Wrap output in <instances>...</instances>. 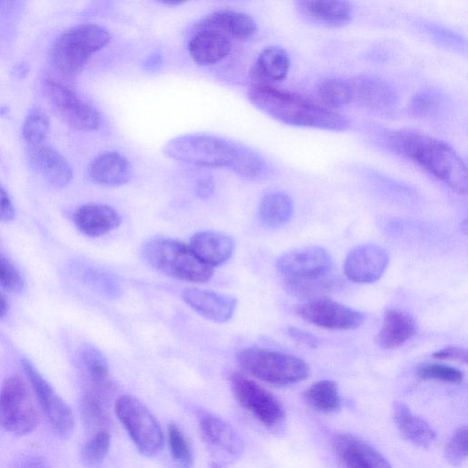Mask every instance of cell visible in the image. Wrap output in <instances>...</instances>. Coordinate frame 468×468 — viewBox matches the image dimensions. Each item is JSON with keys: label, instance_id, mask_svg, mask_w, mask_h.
<instances>
[{"label": "cell", "instance_id": "1", "mask_svg": "<svg viewBox=\"0 0 468 468\" xmlns=\"http://www.w3.org/2000/svg\"><path fill=\"white\" fill-rule=\"evenodd\" d=\"M389 147L460 194L467 191L466 165L448 144L420 132L400 130L388 135Z\"/></svg>", "mask_w": 468, "mask_h": 468}, {"label": "cell", "instance_id": "2", "mask_svg": "<svg viewBox=\"0 0 468 468\" xmlns=\"http://www.w3.org/2000/svg\"><path fill=\"white\" fill-rule=\"evenodd\" d=\"M247 95L260 111L288 125L326 131H345L349 126L344 115L270 84H253Z\"/></svg>", "mask_w": 468, "mask_h": 468}, {"label": "cell", "instance_id": "3", "mask_svg": "<svg viewBox=\"0 0 468 468\" xmlns=\"http://www.w3.org/2000/svg\"><path fill=\"white\" fill-rule=\"evenodd\" d=\"M276 267L285 287L299 294L327 291L337 282L331 255L319 246L289 250L278 258Z\"/></svg>", "mask_w": 468, "mask_h": 468}, {"label": "cell", "instance_id": "4", "mask_svg": "<svg viewBox=\"0 0 468 468\" xmlns=\"http://www.w3.org/2000/svg\"><path fill=\"white\" fill-rule=\"evenodd\" d=\"M141 252L151 267L177 280L206 282L213 276V268L201 261L189 246L172 239L152 238Z\"/></svg>", "mask_w": 468, "mask_h": 468}, {"label": "cell", "instance_id": "5", "mask_svg": "<svg viewBox=\"0 0 468 468\" xmlns=\"http://www.w3.org/2000/svg\"><path fill=\"white\" fill-rule=\"evenodd\" d=\"M110 39L108 30L97 24L85 23L71 27L54 42L52 65L64 76L75 75L94 53L108 45Z\"/></svg>", "mask_w": 468, "mask_h": 468}, {"label": "cell", "instance_id": "6", "mask_svg": "<svg viewBox=\"0 0 468 468\" xmlns=\"http://www.w3.org/2000/svg\"><path fill=\"white\" fill-rule=\"evenodd\" d=\"M240 367L264 382L287 386L308 378L310 367L302 358L279 351L248 347L238 354Z\"/></svg>", "mask_w": 468, "mask_h": 468}, {"label": "cell", "instance_id": "7", "mask_svg": "<svg viewBox=\"0 0 468 468\" xmlns=\"http://www.w3.org/2000/svg\"><path fill=\"white\" fill-rule=\"evenodd\" d=\"M239 144L207 133H186L168 141L163 148L171 159L204 167L230 169Z\"/></svg>", "mask_w": 468, "mask_h": 468}, {"label": "cell", "instance_id": "8", "mask_svg": "<svg viewBox=\"0 0 468 468\" xmlns=\"http://www.w3.org/2000/svg\"><path fill=\"white\" fill-rule=\"evenodd\" d=\"M39 423V414L28 383L20 376L6 378L0 388V427L24 436Z\"/></svg>", "mask_w": 468, "mask_h": 468}, {"label": "cell", "instance_id": "9", "mask_svg": "<svg viewBox=\"0 0 468 468\" xmlns=\"http://www.w3.org/2000/svg\"><path fill=\"white\" fill-rule=\"evenodd\" d=\"M115 414L137 450L145 456L158 454L164 446L162 428L148 410L137 398L121 396L114 405Z\"/></svg>", "mask_w": 468, "mask_h": 468}, {"label": "cell", "instance_id": "10", "mask_svg": "<svg viewBox=\"0 0 468 468\" xmlns=\"http://www.w3.org/2000/svg\"><path fill=\"white\" fill-rule=\"evenodd\" d=\"M21 365L37 404L53 431L61 438H69L75 427L70 407L28 360L23 359Z\"/></svg>", "mask_w": 468, "mask_h": 468}, {"label": "cell", "instance_id": "11", "mask_svg": "<svg viewBox=\"0 0 468 468\" xmlns=\"http://www.w3.org/2000/svg\"><path fill=\"white\" fill-rule=\"evenodd\" d=\"M229 380L237 401L263 425L275 427L283 421V407L273 394L239 372H234Z\"/></svg>", "mask_w": 468, "mask_h": 468}, {"label": "cell", "instance_id": "12", "mask_svg": "<svg viewBox=\"0 0 468 468\" xmlns=\"http://www.w3.org/2000/svg\"><path fill=\"white\" fill-rule=\"evenodd\" d=\"M43 90L51 106L69 126L81 131H93L100 127L101 117L98 111L68 86L53 79H46Z\"/></svg>", "mask_w": 468, "mask_h": 468}, {"label": "cell", "instance_id": "13", "mask_svg": "<svg viewBox=\"0 0 468 468\" xmlns=\"http://www.w3.org/2000/svg\"><path fill=\"white\" fill-rule=\"evenodd\" d=\"M298 314L307 323L331 330H350L360 326V312L327 297H318L301 305Z\"/></svg>", "mask_w": 468, "mask_h": 468}, {"label": "cell", "instance_id": "14", "mask_svg": "<svg viewBox=\"0 0 468 468\" xmlns=\"http://www.w3.org/2000/svg\"><path fill=\"white\" fill-rule=\"evenodd\" d=\"M388 253L376 244H363L353 248L346 255L344 271L346 276L357 283H371L386 271Z\"/></svg>", "mask_w": 468, "mask_h": 468}, {"label": "cell", "instance_id": "15", "mask_svg": "<svg viewBox=\"0 0 468 468\" xmlns=\"http://www.w3.org/2000/svg\"><path fill=\"white\" fill-rule=\"evenodd\" d=\"M332 448L344 468H391L382 453L352 433L337 434L333 440Z\"/></svg>", "mask_w": 468, "mask_h": 468}, {"label": "cell", "instance_id": "16", "mask_svg": "<svg viewBox=\"0 0 468 468\" xmlns=\"http://www.w3.org/2000/svg\"><path fill=\"white\" fill-rule=\"evenodd\" d=\"M182 297L197 314L217 323L230 320L238 304L233 296L198 288L185 289Z\"/></svg>", "mask_w": 468, "mask_h": 468}, {"label": "cell", "instance_id": "17", "mask_svg": "<svg viewBox=\"0 0 468 468\" xmlns=\"http://www.w3.org/2000/svg\"><path fill=\"white\" fill-rule=\"evenodd\" d=\"M353 100L377 110L393 107L398 101L396 89L386 80L370 74H360L350 80Z\"/></svg>", "mask_w": 468, "mask_h": 468}, {"label": "cell", "instance_id": "18", "mask_svg": "<svg viewBox=\"0 0 468 468\" xmlns=\"http://www.w3.org/2000/svg\"><path fill=\"white\" fill-rule=\"evenodd\" d=\"M29 162L35 172L54 186H67L73 176L71 166L66 158L45 144L30 147Z\"/></svg>", "mask_w": 468, "mask_h": 468}, {"label": "cell", "instance_id": "19", "mask_svg": "<svg viewBox=\"0 0 468 468\" xmlns=\"http://www.w3.org/2000/svg\"><path fill=\"white\" fill-rule=\"evenodd\" d=\"M190 249L207 266L214 268L227 262L234 253V239L222 232L206 230L194 234Z\"/></svg>", "mask_w": 468, "mask_h": 468}, {"label": "cell", "instance_id": "20", "mask_svg": "<svg viewBox=\"0 0 468 468\" xmlns=\"http://www.w3.org/2000/svg\"><path fill=\"white\" fill-rule=\"evenodd\" d=\"M89 177L105 186H120L128 183L133 176L129 160L122 154L110 151L97 155L88 166Z\"/></svg>", "mask_w": 468, "mask_h": 468}, {"label": "cell", "instance_id": "21", "mask_svg": "<svg viewBox=\"0 0 468 468\" xmlns=\"http://www.w3.org/2000/svg\"><path fill=\"white\" fill-rule=\"evenodd\" d=\"M73 219L77 229L89 237L103 236L121 224V217L113 207L99 203H88L79 207Z\"/></svg>", "mask_w": 468, "mask_h": 468}, {"label": "cell", "instance_id": "22", "mask_svg": "<svg viewBox=\"0 0 468 468\" xmlns=\"http://www.w3.org/2000/svg\"><path fill=\"white\" fill-rule=\"evenodd\" d=\"M197 419L202 437L208 445L232 456L241 452V439L229 422L206 410L200 411Z\"/></svg>", "mask_w": 468, "mask_h": 468}, {"label": "cell", "instance_id": "23", "mask_svg": "<svg viewBox=\"0 0 468 468\" xmlns=\"http://www.w3.org/2000/svg\"><path fill=\"white\" fill-rule=\"evenodd\" d=\"M231 39L210 29L198 27L191 37L188 51L192 59L198 65H213L231 51Z\"/></svg>", "mask_w": 468, "mask_h": 468}, {"label": "cell", "instance_id": "24", "mask_svg": "<svg viewBox=\"0 0 468 468\" xmlns=\"http://www.w3.org/2000/svg\"><path fill=\"white\" fill-rule=\"evenodd\" d=\"M391 415L399 434L409 442L420 448H429L433 444L436 438L433 429L425 420L415 415L405 403L394 402Z\"/></svg>", "mask_w": 468, "mask_h": 468}, {"label": "cell", "instance_id": "25", "mask_svg": "<svg viewBox=\"0 0 468 468\" xmlns=\"http://www.w3.org/2000/svg\"><path fill=\"white\" fill-rule=\"evenodd\" d=\"M296 8L308 20L324 27H338L352 18L353 7L347 1L302 0Z\"/></svg>", "mask_w": 468, "mask_h": 468}, {"label": "cell", "instance_id": "26", "mask_svg": "<svg viewBox=\"0 0 468 468\" xmlns=\"http://www.w3.org/2000/svg\"><path fill=\"white\" fill-rule=\"evenodd\" d=\"M199 27L217 31L229 39H248L257 31L254 19L246 13L220 10L207 16Z\"/></svg>", "mask_w": 468, "mask_h": 468}, {"label": "cell", "instance_id": "27", "mask_svg": "<svg viewBox=\"0 0 468 468\" xmlns=\"http://www.w3.org/2000/svg\"><path fill=\"white\" fill-rule=\"evenodd\" d=\"M415 331V323L410 314L400 310L388 309L384 314L378 343L386 349L397 348L410 340Z\"/></svg>", "mask_w": 468, "mask_h": 468}, {"label": "cell", "instance_id": "28", "mask_svg": "<svg viewBox=\"0 0 468 468\" xmlns=\"http://www.w3.org/2000/svg\"><path fill=\"white\" fill-rule=\"evenodd\" d=\"M290 57L279 46H269L258 56L253 67V75L261 84L284 80L290 69Z\"/></svg>", "mask_w": 468, "mask_h": 468}, {"label": "cell", "instance_id": "29", "mask_svg": "<svg viewBox=\"0 0 468 468\" xmlns=\"http://www.w3.org/2000/svg\"><path fill=\"white\" fill-rule=\"evenodd\" d=\"M293 205L289 196L282 192L266 194L259 206V218L267 227L278 228L292 217Z\"/></svg>", "mask_w": 468, "mask_h": 468}, {"label": "cell", "instance_id": "30", "mask_svg": "<svg viewBox=\"0 0 468 468\" xmlns=\"http://www.w3.org/2000/svg\"><path fill=\"white\" fill-rule=\"evenodd\" d=\"M303 399L310 408L322 413H334L341 408L338 386L329 379L312 384L304 391Z\"/></svg>", "mask_w": 468, "mask_h": 468}, {"label": "cell", "instance_id": "31", "mask_svg": "<svg viewBox=\"0 0 468 468\" xmlns=\"http://www.w3.org/2000/svg\"><path fill=\"white\" fill-rule=\"evenodd\" d=\"M230 169L244 178L257 179L267 172V164L257 152L247 146L239 145Z\"/></svg>", "mask_w": 468, "mask_h": 468}, {"label": "cell", "instance_id": "32", "mask_svg": "<svg viewBox=\"0 0 468 468\" xmlns=\"http://www.w3.org/2000/svg\"><path fill=\"white\" fill-rule=\"evenodd\" d=\"M317 96L326 108L341 107L353 100L350 82L337 78L322 81L317 88Z\"/></svg>", "mask_w": 468, "mask_h": 468}, {"label": "cell", "instance_id": "33", "mask_svg": "<svg viewBox=\"0 0 468 468\" xmlns=\"http://www.w3.org/2000/svg\"><path fill=\"white\" fill-rule=\"evenodd\" d=\"M49 131V118L40 108L30 109L22 125L24 140L30 147L44 144Z\"/></svg>", "mask_w": 468, "mask_h": 468}, {"label": "cell", "instance_id": "34", "mask_svg": "<svg viewBox=\"0 0 468 468\" xmlns=\"http://www.w3.org/2000/svg\"><path fill=\"white\" fill-rule=\"evenodd\" d=\"M80 364L87 382L109 380V367L104 356L95 347L86 346L80 352Z\"/></svg>", "mask_w": 468, "mask_h": 468}, {"label": "cell", "instance_id": "35", "mask_svg": "<svg viewBox=\"0 0 468 468\" xmlns=\"http://www.w3.org/2000/svg\"><path fill=\"white\" fill-rule=\"evenodd\" d=\"M111 445V435L106 430L97 431L82 446L80 456L90 466L101 463Z\"/></svg>", "mask_w": 468, "mask_h": 468}, {"label": "cell", "instance_id": "36", "mask_svg": "<svg viewBox=\"0 0 468 468\" xmlns=\"http://www.w3.org/2000/svg\"><path fill=\"white\" fill-rule=\"evenodd\" d=\"M167 440L171 455L180 464L189 467L193 463V453L181 429L175 422L167 425Z\"/></svg>", "mask_w": 468, "mask_h": 468}, {"label": "cell", "instance_id": "37", "mask_svg": "<svg viewBox=\"0 0 468 468\" xmlns=\"http://www.w3.org/2000/svg\"><path fill=\"white\" fill-rule=\"evenodd\" d=\"M417 375L422 379H431L446 383L460 384L464 374L460 369L444 364H424L418 367Z\"/></svg>", "mask_w": 468, "mask_h": 468}, {"label": "cell", "instance_id": "38", "mask_svg": "<svg viewBox=\"0 0 468 468\" xmlns=\"http://www.w3.org/2000/svg\"><path fill=\"white\" fill-rule=\"evenodd\" d=\"M468 430L461 426L454 431L445 445L444 455L452 466H460L467 457Z\"/></svg>", "mask_w": 468, "mask_h": 468}, {"label": "cell", "instance_id": "39", "mask_svg": "<svg viewBox=\"0 0 468 468\" xmlns=\"http://www.w3.org/2000/svg\"><path fill=\"white\" fill-rule=\"evenodd\" d=\"M24 279L19 271L0 255V285L5 290L17 292L24 287Z\"/></svg>", "mask_w": 468, "mask_h": 468}, {"label": "cell", "instance_id": "40", "mask_svg": "<svg viewBox=\"0 0 468 468\" xmlns=\"http://www.w3.org/2000/svg\"><path fill=\"white\" fill-rule=\"evenodd\" d=\"M439 98L431 90H422L417 93L410 101L411 114L419 117H427L436 112L439 106Z\"/></svg>", "mask_w": 468, "mask_h": 468}, {"label": "cell", "instance_id": "41", "mask_svg": "<svg viewBox=\"0 0 468 468\" xmlns=\"http://www.w3.org/2000/svg\"><path fill=\"white\" fill-rule=\"evenodd\" d=\"M437 360H457L463 363L467 362L468 354L464 348L459 346H447L432 354Z\"/></svg>", "mask_w": 468, "mask_h": 468}, {"label": "cell", "instance_id": "42", "mask_svg": "<svg viewBox=\"0 0 468 468\" xmlns=\"http://www.w3.org/2000/svg\"><path fill=\"white\" fill-rule=\"evenodd\" d=\"M14 218L15 207L13 203L6 191L0 185V221H11Z\"/></svg>", "mask_w": 468, "mask_h": 468}, {"label": "cell", "instance_id": "43", "mask_svg": "<svg viewBox=\"0 0 468 468\" xmlns=\"http://www.w3.org/2000/svg\"><path fill=\"white\" fill-rule=\"evenodd\" d=\"M288 334L292 336V338L295 339L299 343H302L308 346H316L317 340L310 334L299 330L294 327H290L288 330Z\"/></svg>", "mask_w": 468, "mask_h": 468}, {"label": "cell", "instance_id": "44", "mask_svg": "<svg viewBox=\"0 0 468 468\" xmlns=\"http://www.w3.org/2000/svg\"><path fill=\"white\" fill-rule=\"evenodd\" d=\"M215 184L211 178L206 177L198 181L197 193L200 197L207 198L214 193Z\"/></svg>", "mask_w": 468, "mask_h": 468}, {"label": "cell", "instance_id": "45", "mask_svg": "<svg viewBox=\"0 0 468 468\" xmlns=\"http://www.w3.org/2000/svg\"><path fill=\"white\" fill-rule=\"evenodd\" d=\"M28 67L25 65L24 63H21L19 65H16L14 67V75L16 78H24L27 72H28Z\"/></svg>", "mask_w": 468, "mask_h": 468}, {"label": "cell", "instance_id": "46", "mask_svg": "<svg viewBox=\"0 0 468 468\" xmlns=\"http://www.w3.org/2000/svg\"><path fill=\"white\" fill-rule=\"evenodd\" d=\"M9 309L6 298L0 292V318L4 317Z\"/></svg>", "mask_w": 468, "mask_h": 468}, {"label": "cell", "instance_id": "47", "mask_svg": "<svg viewBox=\"0 0 468 468\" xmlns=\"http://www.w3.org/2000/svg\"><path fill=\"white\" fill-rule=\"evenodd\" d=\"M163 4L170 5H181L182 2H179V1H165V2H163Z\"/></svg>", "mask_w": 468, "mask_h": 468}]
</instances>
